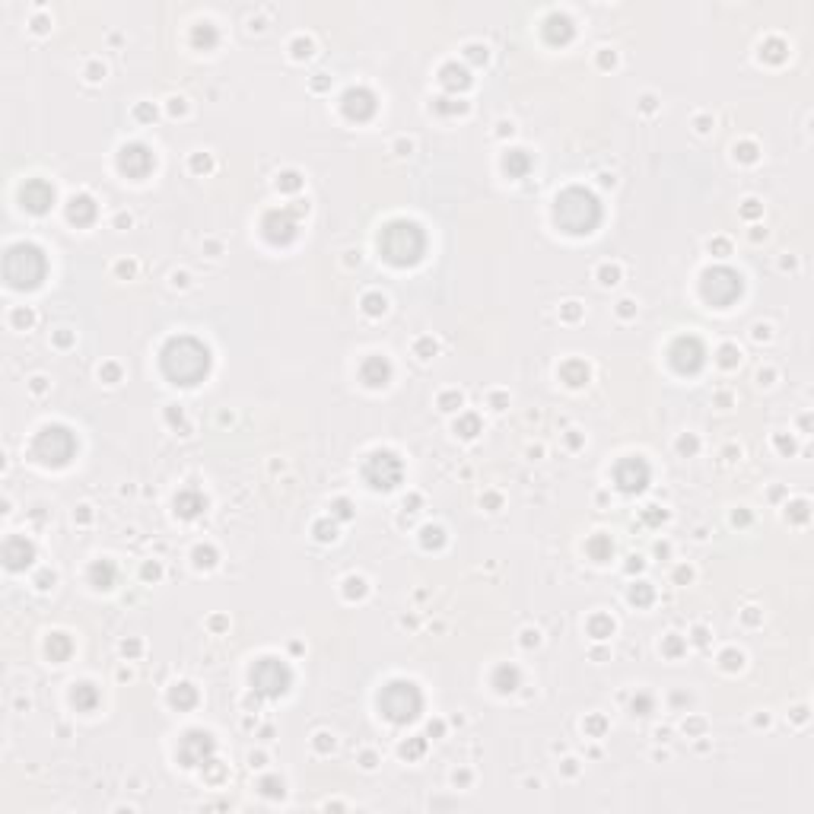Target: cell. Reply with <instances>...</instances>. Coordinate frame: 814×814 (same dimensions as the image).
Returning <instances> with one entry per match:
<instances>
[{
  "label": "cell",
  "mask_w": 814,
  "mask_h": 814,
  "mask_svg": "<svg viewBox=\"0 0 814 814\" xmlns=\"http://www.w3.org/2000/svg\"><path fill=\"white\" fill-rule=\"evenodd\" d=\"M363 306H366V312H369V315H382V312H385V299L379 293H369L366 299H363Z\"/></svg>",
  "instance_id": "d590c367"
},
{
  "label": "cell",
  "mask_w": 814,
  "mask_h": 814,
  "mask_svg": "<svg viewBox=\"0 0 814 814\" xmlns=\"http://www.w3.org/2000/svg\"><path fill=\"white\" fill-rule=\"evenodd\" d=\"M554 219L570 235H588L601 223V204L588 188H566L554 201Z\"/></svg>",
  "instance_id": "7a4b0ae2"
},
{
  "label": "cell",
  "mask_w": 814,
  "mask_h": 814,
  "mask_svg": "<svg viewBox=\"0 0 814 814\" xmlns=\"http://www.w3.org/2000/svg\"><path fill=\"white\" fill-rule=\"evenodd\" d=\"M401 754H404V757H417V754H423V738H414L410 745H404V747H401Z\"/></svg>",
  "instance_id": "60d3db41"
},
{
  "label": "cell",
  "mask_w": 814,
  "mask_h": 814,
  "mask_svg": "<svg viewBox=\"0 0 814 814\" xmlns=\"http://www.w3.org/2000/svg\"><path fill=\"white\" fill-rule=\"evenodd\" d=\"M477 430H481V420H477V417H461V420L455 423V433H461L465 439L477 436Z\"/></svg>",
  "instance_id": "836d02e7"
},
{
  "label": "cell",
  "mask_w": 814,
  "mask_h": 814,
  "mask_svg": "<svg viewBox=\"0 0 814 814\" xmlns=\"http://www.w3.org/2000/svg\"><path fill=\"white\" fill-rule=\"evenodd\" d=\"M32 560H35V547H32L26 538H19V535L7 538V544H3V563H7L10 570H26Z\"/></svg>",
  "instance_id": "e0dca14e"
},
{
  "label": "cell",
  "mask_w": 814,
  "mask_h": 814,
  "mask_svg": "<svg viewBox=\"0 0 814 814\" xmlns=\"http://www.w3.org/2000/svg\"><path fill=\"white\" fill-rule=\"evenodd\" d=\"M585 551H588V557H592V560L604 563V560L610 557V551H614V544H610V538H608V535H595L592 541L585 544Z\"/></svg>",
  "instance_id": "f1b7e54d"
},
{
  "label": "cell",
  "mask_w": 814,
  "mask_h": 814,
  "mask_svg": "<svg viewBox=\"0 0 814 814\" xmlns=\"http://www.w3.org/2000/svg\"><path fill=\"white\" fill-rule=\"evenodd\" d=\"M722 366H735V347H722Z\"/></svg>",
  "instance_id": "ee69618b"
},
{
  "label": "cell",
  "mask_w": 814,
  "mask_h": 814,
  "mask_svg": "<svg viewBox=\"0 0 814 814\" xmlns=\"http://www.w3.org/2000/svg\"><path fill=\"white\" fill-rule=\"evenodd\" d=\"M662 519H665V513H658L656 506H649V509H646V522H652V525H656V522H662Z\"/></svg>",
  "instance_id": "7bdbcfd3"
},
{
  "label": "cell",
  "mask_w": 814,
  "mask_h": 814,
  "mask_svg": "<svg viewBox=\"0 0 814 814\" xmlns=\"http://www.w3.org/2000/svg\"><path fill=\"white\" fill-rule=\"evenodd\" d=\"M630 601L640 604V608H646L649 601H652V585H646V582H640V585L630 588Z\"/></svg>",
  "instance_id": "d6a6232c"
},
{
  "label": "cell",
  "mask_w": 814,
  "mask_h": 814,
  "mask_svg": "<svg viewBox=\"0 0 814 814\" xmlns=\"http://www.w3.org/2000/svg\"><path fill=\"white\" fill-rule=\"evenodd\" d=\"M503 166L513 178H522V175H528V169H531V156H528L525 150H509L503 159Z\"/></svg>",
  "instance_id": "603a6c76"
},
{
  "label": "cell",
  "mask_w": 814,
  "mask_h": 814,
  "mask_svg": "<svg viewBox=\"0 0 814 814\" xmlns=\"http://www.w3.org/2000/svg\"><path fill=\"white\" fill-rule=\"evenodd\" d=\"M614 483H617L624 493H642L649 483V465L640 455L617 461V467H614Z\"/></svg>",
  "instance_id": "7c38bea8"
},
{
  "label": "cell",
  "mask_w": 814,
  "mask_h": 814,
  "mask_svg": "<svg viewBox=\"0 0 814 814\" xmlns=\"http://www.w3.org/2000/svg\"><path fill=\"white\" fill-rule=\"evenodd\" d=\"M153 166H156V159H153V153L147 150L144 144H128L121 147L118 153V169L128 178H147V175L153 172Z\"/></svg>",
  "instance_id": "4fadbf2b"
},
{
  "label": "cell",
  "mask_w": 814,
  "mask_h": 814,
  "mask_svg": "<svg viewBox=\"0 0 814 814\" xmlns=\"http://www.w3.org/2000/svg\"><path fill=\"white\" fill-rule=\"evenodd\" d=\"M379 709L385 713L388 722L404 725V722H414V719L420 716L423 697H420L414 681H392V684H385L382 694H379Z\"/></svg>",
  "instance_id": "5b68a950"
},
{
  "label": "cell",
  "mask_w": 814,
  "mask_h": 814,
  "mask_svg": "<svg viewBox=\"0 0 814 814\" xmlns=\"http://www.w3.org/2000/svg\"><path fill=\"white\" fill-rule=\"evenodd\" d=\"M338 515H340V519H347V515H350V506L344 503V499H340V503H338Z\"/></svg>",
  "instance_id": "681fc988"
},
{
  "label": "cell",
  "mask_w": 814,
  "mask_h": 814,
  "mask_svg": "<svg viewBox=\"0 0 814 814\" xmlns=\"http://www.w3.org/2000/svg\"><path fill=\"white\" fill-rule=\"evenodd\" d=\"M493 687H497L499 694L515 690V687H519V668H513V665H499V668L493 671Z\"/></svg>",
  "instance_id": "cb8c5ba5"
},
{
  "label": "cell",
  "mask_w": 814,
  "mask_h": 814,
  "mask_svg": "<svg viewBox=\"0 0 814 814\" xmlns=\"http://www.w3.org/2000/svg\"><path fill=\"white\" fill-rule=\"evenodd\" d=\"M363 477L376 490H394L401 483V477H404V465H401V458L394 452H372L366 458V465H363Z\"/></svg>",
  "instance_id": "9c48e42d"
},
{
  "label": "cell",
  "mask_w": 814,
  "mask_h": 814,
  "mask_svg": "<svg viewBox=\"0 0 814 814\" xmlns=\"http://www.w3.org/2000/svg\"><path fill=\"white\" fill-rule=\"evenodd\" d=\"M210 754H213V738H210V731H201V729H194V731H188L185 738H181V745H178V761L185 763V767H207V761H210Z\"/></svg>",
  "instance_id": "8fae6325"
},
{
  "label": "cell",
  "mask_w": 814,
  "mask_h": 814,
  "mask_svg": "<svg viewBox=\"0 0 814 814\" xmlns=\"http://www.w3.org/2000/svg\"><path fill=\"white\" fill-rule=\"evenodd\" d=\"M204 509H207V499H204V493H197V490H181L178 497H175V513H178L181 519H194V515H201Z\"/></svg>",
  "instance_id": "44dd1931"
},
{
  "label": "cell",
  "mask_w": 814,
  "mask_h": 814,
  "mask_svg": "<svg viewBox=\"0 0 814 814\" xmlns=\"http://www.w3.org/2000/svg\"><path fill=\"white\" fill-rule=\"evenodd\" d=\"M471 58H474V60H483V58H487V51H483V48H471Z\"/></svg>",
  "instance_id": "f907efd6"
},
{
  "label": "cell",
  "mask_w": 814,
  "mask_h": 814,
  "mask_svg": "<svg viewBox=\"0 0 814 814\" xmlns=\"http://www.w3.org/2000/svg\"><path fill=\"white\" fill-rule=\"evenodd\" d=\"M588 630H592V636H598V640H604V636H610V630H614V624H610V617H604V614H598V617H592V624H588Z\"/></svg>",
  "instance_id": "1f68e13d"
},
{
  "label": "cell",
  "mask_w": 814,
  "mask_h": 814,
  "mask_svg": "<svg viewBox=\"0 0 814 814\" xmlns=\"http://www.w3.org/2000/svg\"><path fill=\"white\" fill-rule=\"evenodd\" d=\"M74 703H76V709H83V713H90V709H96V703H99V690L92 684H74Z\"/></svg>",
  "instance_id": "484cf974"
},
{
  "label": "cell",
  "mask_w": 814,
  "mask_h": 814,
  "mask_svg": "<svg viewBox=\"0 0 814 814\" xmlns=\"http://www.w3.org/2000/svg\"><path fill=\"white\" fill-rule=\"evenodd\" d=\"M159 366H163L169 382L188 388V385L204 382V376L210 372V350L197 338L181 334V338L166 340V347L159 354Z\"/></svg>",
  "instance_id": "6da1fadb"
},
{
  "label": "cell",
  "mask_w": 814,
  "mask_h": 814,
  "mask_svg": "<svg viewBox=\"0 0 814 814\" xmlns=\"http://www.w3.org/2000/svg\"><path fill=\"white\" fill-rule=\"evenodd\" d=\"M70 649H74V642H70L67 633H51V640H48V656H51V662H64V658L70 656Z\"/></svg>",
  "instance_id": "4316f807"
},
{
  "label": "cell",
  "mask_w": 814,
  "mask_h": 814,
  "mask_svg": "<svg viewBox=\"0 0 814 814\" xmlns=\"http://www.w3.org/2000/svg\"><path fill=\"white\" fill-rule=\"evenodd\" d=\"M277 185H280L283 191H296V188L302 185V181H299V175H296V172H283V175L277 178Z\"/></svg>",
  "instance_id": "74e56055"
},
{
  "label": "cell",
  "mask_w": 814,
  "mask_h": 814,
  "mask_svg": "<svg viewBox=\"0 0 814 814\" xmlns=\"http://www.w3.org/2000/svg\"><path fill=\"white\" fill-rule=\"evenodd\" d=\"M363 592H366V588H363V579H347V595H350V598H354V595L360 598Z\"/></svg>",
  "instance_id": "b9f144b4"
},
{
  "label": "cell",
  "mask_w": 814,
  "mask_h": 814,
  "mask_svg": "<svg viewBox=\"0 0 814 814\" xmlns=\"http://www.w3.org/2000/svg\"><path fill=\"white\" fill-rule=\"evenodd\" d=\"M703 360H706V347H703V340L694 338V334H684V338H678L668 347L671 369L681 372V376H694V372H700Z\"/></svg>",
  "instance_id": "30bf717a"
},
{
  "label": "cell",
  "mask_w": 814,
  "mask_h": 814,
  "mask_svg": "<svg viewBox=\"0 0 814 814\" xmlns=\"http://www.w3.org/2000/svg\"><path fill=\"white\" fill-rule=\"evenodd\" d=\"M48 274V261L45 251L32 245V242H19V245H10L7 255H3V277L13 290H35Z\"/></svg>",
  "instance_id": "277c9868"
},
{
  "label": "cell",
  "mask_w": 814,
  "mask_h": 814,
  "mask_svg": "<svg viewBox=\"0 0 814 814\" xmlns=\"http://www.w3.org/2000/svg\"><path fill=\"white\" fill-rule=\"evenodd\" d=\"M90 582L96 588H112L115 585V566L108 560H99V563L90 566Z\"/></svg>",
  "instance_id": "d4e9b609"
},
{
  "label": "cell",
  "mask_w": 814,
  "mask_h": 814,
  "mask_svg": "<svg viewBox=\"0 0 814 814\" xmlns=\"http://www.w3.org/2000/svg\"><path fill=\"white\" fill-rule=\"evenodd\" d=\"M191 42H194L197 48H213V45H217V29H213L210 23L194 26V32H191Z\"/></svg>",
  "instance_id": "4dcf8cb0"
},
{
  "label": "cell",
  "mask_w": 814,
  "mask_h": 814,
  "mask_svg": "<svg viewBox=\"0 0 814 814\" xmlns=\"http://www.w3.org/2000/svg\"><path fill=\"white\" fill-rule=\"evenodd\" d=\"M19 204H23L29 213H45L54 204V188L45 178H29L19 188Z\"/></svg>",
  "instance_id": "9a60e30c"
},
{
  "label": "cell",
  "mask_w": 814,
  "mask_h": 814,
  "mask_svg": "<svg viewBox=\"0 0 814 814\" xmlns=\"http://www.w3.org/2000/svg\"><path fill=\"white\" fill-rule=\"evenodd\" d=\"M735 153H741V159H754V147L751 144H745L741 150H735Z\"/></svg>",
  "instance_id": "7dc6e473"
},
{
  "label": "cell",
  "mask_w": 814,
  "mask_h": 814,
  "mask_svg": "<svg viewBox=\"0 0 814 814\" xmlns=\"http://www.w3.org/2000/svg\"><path fill=\"white\" fill-rule=\"evenodd\" d=\"M261 792L264 795H283V783H280V779H264Z\"/></svg>",
  "instance_id": "ab89813d"
},
{
  "label": "cell",
  "mask_w": 814,
  "mask_h": 814,
  "mask_svg": "<svg viewBox=\"0 0 814 814\" xmlns=\"http://www.w3.org/2000/svg\"><path fill=\"white\" fill-rule=\"evenodd\" d=\"M601 277H604V283H614V277H617V271H614V267H604V271H601Z\"/></svg>",
  "instance_id": "c3c4849f"
},
{
  "label": "cell",
  "mask_w": 814,
  "mask_h": 814,
  "mask_svg": "<svg viewBox=\"0 0 814 814\" xmlns=\"http://www.w3.org/2000/svg\"><path fill=\"white\" fill-rule=\"evenodd\" d=\"M442 528H423V547H442Z\"/></svg>",
  "instance_id": "e575fe53"
},
{
  "label": "cell",
  "mask_w": 814,
  "mask_h": 814,
  "mask_svg": "<svg viewBox=\"0 0 814 814\" xmlns=\"http://www.w3.org/2000/svg\"><path fill=\"white\" fill-rule=\"evenodd\" d=\"M360 379L369 388H382V385H388V379H392V363L385 360V356H369V360H363L360 366Z\"/></svg>",
  "instance_id": "ac0fdd59"
},
{
  "label": "cell",
  "mask_w": 814,
  "mask_h": 814,
  "mask_svg": "<svg viewBox=\"0 0 814 814\" xmlns=\"http://www.w3.org/2000/svg\"><path fill=\"white\" fill-rule=\"evenodd\" d=\"M379 251L394 267H410L426 251V235L410 219H392L388 226L379 233Z\"/></svg>",
  "instance_id": "3957f363"
},
{
  "label": "cell",
  "mask_w": 814,
  "mask_h": 814,
  "mask_svg": "<svg viewBox=\"0 0 814 814\" xmlns=\"http://www.w3.org/2000/svg\"><path fill=\"white\" fill-rule=\"evenodd\" d=\"M261 229H264V235H267V242H274V245H287V242L296 239L299 223H296L293 210H271L267 217H264Z\"/></svg>",
  "instance_id": "5bb4252c"
},
{
  "label": "cell",
  "mask_w": 814,
  "mask_h": 814,
  "mask_svg": "<svg viewBox=\"0 0 814 814\" xmlns=\"http://www.w3.org/2000/svg\"><path fill=\"white\" fill-rule=\"evenodd\" d=\"M74 452H76L74 433H70L67 426H60V423L42 426L38 436H35V442H32V455H35L42 465H51V467L67 465V461L74 458Z\"/></svg>",
  "instance_id": "8992f818"
},
{
  "label": "cell",
  "mask_w": 814,
  "mask_h": 814,
  "mask_svg": "<svg viewBox=\"0 0 814 814\" xmlns=\"http://www.w3.org/2000/svg\"><path fill=\"white\" fill-rule=\"evenodd\" d=\"M678 445H681V452H694V449H697V439H681Z\"/></svg>",
  "instance_id": "f6af8a7d"
},
{
  "label": "cell",
  "mask_w": 814,
  "mask_h": 814,
  "mask_svg": "<svg viewBox=\"0 0 814 814\" xmlns=\"http://www.w3.org/2000/svg\"><path fill=\"white\" fill-rule=\"evenodd\" d=\"M290 684H293V674H290V668L280 658H258L255 665H251V687H255L261 697H280L287 694Z\"/></svg>",
  "instance_id": "ba28073f"
},
{
  "label": "cell",
  "mask_w": 814,
  "mask_h": 814,
  "mask_svg": "<svg viewBox=\"0 0 814 814\" xmlns=\"http://www.w3.org/2000/svg\"><path fill=\"white\" fill-rule=\"evenodd\" d=\"M67 217H70V223H76V226H90L92 219H96V201H92L90 194H76V197H70V204H67Z\"/></svg>",
  "instance_id": "ffe728a7"
},
{
  "label": "cell",
  "mask_w": 814,
  "mask_h": 814,
  "mask_svg": "<svg viewBox=\"0 0 814 814\" xmlns=\"http://www.w3.org/2000/svg\"><path fill=\"white\" fill-rule=\"evenodd\" d=\"M741 274L731 271V267H709V271H703L700 277V293L703 299L709 302V306H716V309H725V306H731V302L741 296Z\"/></svg>",
  "instance_id": "52a82bcc"
},
{
  "label": "cell",
  "mask_w": 814,
  "mask_h": 814,
  "mask_svg": "<svg viewBox=\"0 0 814 814\" xmlns=\"http://www.w3.org/2000/svg\"><path fill=\"white\" fill-rule=\"evenodd\" d=\"M213 557H217V554H213L210 547H197L194 551V563L197 566H213Z\"/></svg>",
  "instance_id": "f35d334b"
},
{
  "label": "cell",
  "mask_w": 814,
  "mask_h": 814,
  "mask_svg": "<svg viewBox=\"0 0 814 814\" xmlns=\"http://www.w3.org/2000/svg\"><path fill=\"white\" fill-rule=\"evenodd\" d=\"M633 709H642L640 716H646V709H649V697H640V700H633Z\"/></svg>",
  "instance_id": "bcb514c9"
},
{
  "label": "cell",
  "mask_w": 814,
  "mask_h": 814,
  "mask_svg": "<svg viewBox=\"0 0 814 814\" xmlns=\"http://www.w3.org/2000/svg\"><path fill=\"white\" fill-rule=\"evenodd\" d=\"M439 80H442V86L449 92H458V90H467V86H471V74H467L465 67H458V64H445V67L439 70Z\"/></svg>",
  "instance_id": "7402d4cb"
},
{
  "label": "cell",
  "mask_w": 814,
  "mask_h": 814,
  "mask_svg": "<svg viewBox=\"0 0 814 814\" xmlns=\"http://www.w3.org/2000/svg\"><path fill=\"white\" fill-rule=\"evenodd\" d=\"M169 700H172V706L188 709V706H194V703H197V690L191 684H175L172 694H169Z\"/></svg>",
  "instance_id": "f546056e"
},
{
  "label": "cell",
  "mask_w": 814,
  "mask_h": 814,
  "mask_svg": "<svg viewBox=\"0 0 814 814\" xmlns=\"http://www.w3.org/2000/svg\"><path fill=\"white\" fill-rule=\"evenodd\" d=\"M340 108H344V115H347L350 121H366V118H372V115H376V96H372L369 90L356 86V90L344 92V99H340Z\"/></svg>",
  "instance_id": "2e32d148"
},
{
  "label": "cell",
  "mask_w": 814,
  "mask_h": 814,
  "mask_svg": "<svg viewBox=\"0 0 814 814\" xmlns=\"http://www.w3.org/2000/svg\"><path fill=\"white\" fill-rule=\"evenodd\" d=\"M783 48H786V45L779 42V38H770L767 45H763V54H767L770 60H783Z\"/></svg>",
  "instance_id": "8d00e7d4"
},
{
  "label": "cell",
  "mask_w": 814,
  "mask_h": 814,
  "mask_svg": "<svg viewBox=\"0 0 814 814\" xmlns=\"http://www.w3.org/2000/svg\"><path fill=\"white\" fill-rule=\"evenodd\" d=\"M544 38H547L551 45H566V42L573 38V19L563 13H551L544 19Z\"/></svg>",
  "instance_id": "d6986e66"
},
{
  "label": "cell",
  "mask_w": 814,
  "mask_h": 814,
  "mask_svg": "<svg viewBox=\"0 0 814 814\" xmlns=\"http://www.w3.org/2000/svg\"><path fill=\"white\" fill-rule=\"evenodd\" d=\"M560 376H563V382H570V385H582L588 379V366L582 360H570V363L560 366Z\"/></svg>",
  "instance_id": "83f0119b"
}]
</instances>
